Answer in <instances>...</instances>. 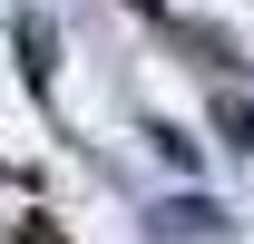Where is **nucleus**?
<instances>
[{
    "mask_svg": "<svg viewBox=\"0 0 254 244\" xmlns=\"http://www.w3.org/2000/svg\"><path fill=\"white\" fill-rule=\"evenodd\" d=\"M225 137H235V147H254V108H245V98H225Z\"/></svg>",
    "mask_w": 254,
    "mask_h": 244,
    "instance_id": "nucleus-3",
    "label": "nucleus"
},
{
    "mask_svg": "<svg viewBox=\"0 0 254 244\" xmlns=\"http://www.w3.org/2000/svg\"><path fill=\"white\" fill-rule=\"evenodd\" d=\"M166 225H176V235H215V205H205V195H176Z\"/></svg>",
    "mask_w": 254,
    "mask_h": 244,
    "instance_id": "nucleus-1",
    "label": "nucleus"
},
{
    "mask_svg": "<svg viewBox=\"0 0 254 244\" xmlns=\"http://www.w3.org/2000/svg\"><path fill=\"white\" fill-rule=\"evenodd\" d=\"M20 49H30V88H49V20H20Z\"/></svg>",
    "mask_w": 254,
    "mask_h": 244,
    "instance_id": "nucleus-2",
    "label": "nucleus"
}]
</instances>
